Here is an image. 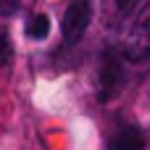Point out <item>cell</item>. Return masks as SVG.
Segmentation results:
<instances>
[{
	"label": "cell",
	"instance_id": "6da1fadb",
	"mask_svg": "<svg viewBox=\"0 0 150 150\" xmlns=\"http://www.w3.org/2000/svg\"><path fill=\"white\" fill-rule=\"evenodd\" d=\"M121 53H124L127 61H134V63L150 58V3H145L134 13L127 34H124Z\"/></svg>",
	"mask_w": 150,
	"mask_h": 150
},
{
	"label": "cell",
	"instance_id": "7a4b0ae2",
	"mask_svg": "<svg viewBox=\"0 0 150 150\" xmlns=\"http://www.w3.org/2000/svg\"><path fill=\"white\" fill-rule=\"evenodd\" d=\"M121 84H124L121 58L116 50H105L100 63V100H111L113 95H119Z\"/></svg>",
	"mask_w": 150,
	"mask_h": 150
},
{
	"label": "cell",
	"instance_id": "3957f363",
	"mask_svg": "<svg viewBox=\"0 0 150 150\" xmlns=\"http://www.w3.org/2000/svg\"><path fill=\"white\" fill-rule=\"evenodd\" d=\"M90 16H92V11H90V0H71L69 8H66V13H63V24H61V29H63V40H66V42H76V40H82V34L87 32Z\"/></svg>",
	"mask_w": 150,
	"mask_h": 150
},
{
	"label": "cell",
	"instance_id": "277c9868",
	"mask_svg": "<svg viewBox=\"0 0 150 150\" xmlns=\"http://www.w3.org/2000/svg\"><path fill=\"white\" fill-rule=\"evenodd\" d=\"M140 3H142V0H100L103 24H105V26H119V24H124V18H129Z\"/></svg>",
	"mask_w": 150,
	"mask_h": 150
},
{
	"label": "cell",
	"instance_id": "5b68a950",
	"mask_svg": "<svg viewBox=\"0 0 150 150\" xmlns=\"http://www.w3.org/2000/svg\"><path fill=\"white\" fill-rule=\"evenodd\" d=\"M108 150H145V137L137 127L132 124H124L113 132L111 142H108Z\"/></svg>",
	"mask_w": 150,
	"mask_h": 150
},
{
	"label": "cell",
	"instance_id": "8992f818",
	"mask_svg": "<svg viewBox=\"0 0 150 150\" xmlns=\"http://www.w3.org/2000/svg\"><path fill=\"white\" fill-rule=\"evenodd\" d=\"M47 32H50V18H47L45 13H34V16L29 18V24H26V34H29L32 40H45Z\"/></svg>",
	"mask_w": 150,
	"mask_h": 150
},
{
	"label": "cell",
	"instance_id": "52a82bcc",
	"mask_svg": "<svg viewBox=\"0 0 150 150\" xmlns=\"http://www.w3.org/2000/svg\"><path fill=\"white\" fill-rule=\"evenodd\" d=\"M8 55H11V42H8V34H5V32H0V66L8 61Z\"/></svg>",
	"mask_w": 150,
	"mask_h": 150
},
{
	"label": "cell",
	"instance_id": "ba28073f",
	"mask_svg": "<svg viewBox=\"0 0 150 150\" xmlns=\"http://www.w3.org/2000/svg\"><path fill=\"white\" fill-rule=\"evenodd\" d=\"M18 11V0H0V16H13Z\"/></svg>",
	"mask_w": 150,
	"mask_h": 150
}]
</instances>
